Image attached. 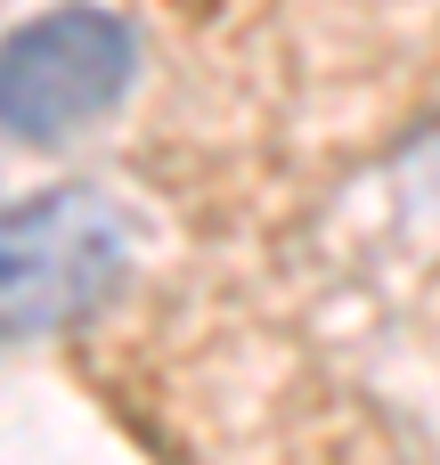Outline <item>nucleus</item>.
I'll return each instance as SVG.
<instances>
[{"label": "nucleus", "instance_id": "nucleus-2", "mask_svg": "<svg viewBox=\"0 0 440 465\" xmlns=\"http://www.w3.org/2000/svg\"><path fill=\"white\" fill-rule=\"evenodd\" d=\"M131 82V25L106 8H49L0 41V131L57 139L114 106Z\"/></svg>", "mask_w": 440, "mask_h": 465}, {"label": "nucleus", "instance_id": "nucleus-1", "mask_svg": "<svg viewBox=\"0 0 440 465\" xmlns=\"http://www.w3.org/2000/svg\"><path fill=\"white\" fill-rule=\"evenodd\" d=\"M131 270V229L90 188H49L0 213V335H57L90 319Z\"/></svg>", "mask_w": 440, "mask_h": 465}]
</instances>
